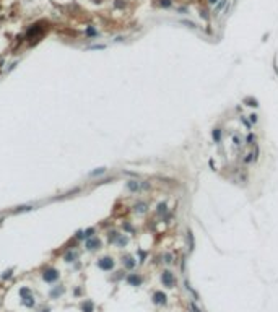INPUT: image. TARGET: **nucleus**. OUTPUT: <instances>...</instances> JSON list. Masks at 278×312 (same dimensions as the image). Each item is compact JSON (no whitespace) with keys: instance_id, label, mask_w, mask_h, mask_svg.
Returning <instances> with one entry per match:
<instances>
[{"instance_id":"11","label":"nucleus","mask_w":278,"mask_h":312,"mask_svg":"<svg viewBox=\"0 0 278 312\" xmlns=\"http://www.w3.org/2000/svg\"><path fill=\"white\" fill-rule=\"evenodd\" d=\"M147 210H148V205L145 202H138L135 205V211H137V213H147Z\"/></svg>"},{"instance_id":"2","label":"nucleus","mask_w":278,"mask_h":312,"mask_svg":"<svg viewBox=\"0 0 278 312\" xmlns=\"http://www.w3.org/2000/svg\"><path fill=\"white\" fill-rule=\"evenodd\" d=\"M42 278H44V281H47V283L57 281V278H59V271L55 270V268H47V270H44Z\"/></svg>"},{"instance_id":"3","label":"nucleus","mask_w":278,"mask_h":312,"mask_svg":"<svg viewBox=\"0 0 278 312\" xmlns=\"http://www.w3.org/2000/svg\"><path fill=\"white\" fill-rule=\"evenodd\" d=\"M98 265H99V268H101V270L109 271V270L114 268V260H112L111 257H103V258L98 260Z\"/></svg>"},{"instance_id":"6","label":"nucleus","mask_w":278,"mask_h":312,"mask_svg":"<svg viewBox=\"0 0 278 312\" xmlns=\"http://www.w3.org/2000/svg\"><path fill=\"white\" fill-rule=\"evenodd\" d=\"M86 247L90 250H98L99 247H101V241H99L98 237H93V236H91V239H88V241H86Z\"/></svg>"},{"instance_id":"26","label":"nucleus","mask_w":278,"mask_h":312,"mask_svg":"<svg viewBox=\"0 0 278 312\" xmlns=\"http://www.w3.org/2000/svg\"><path fill=\"white\" fill-rule=\"evenodd\" d=\"M252 159H254V154H252V153H249L247 156H246V159H244V161H246V163H251Z\"/></svg>"},{"instance_id":"7","label":"nucleus","mask_w":278,"mask_h":312,"mask_svg":"<svg viewBox=\"0 0 278 312\" xmlns=\"http://www.w3.org/2000/svg\"><path fill=\"white\" fill-rule=\"evenodd\" d=\"M127 189L130 190V192H138V190H142V182H138V181H128L127 182Z\"/></svg>"},{"instance_id":"10","label":"nucleus","mask_w":278,"mask_h":312,"mask_svg":"<svg viewBox=\"0 0 278 312\" xmlns=\"http://www.w3.org/2000/svg\"><path fill=\"white\" fill-rule=\"evenodd\" d=\"M23 298V304H25L26 307H33L34 306V299L31 294H26V296H21Z\"/></svg>"},{"instance_id":"1","label":"nucleus","mask_w":278,"mask_h":312,"mask_svg":"<svg viewBox=\"0 0 278 312\" xmlns=\"http://www.w3.org/2000/svg\"><path fill=\"white\" fill-rule=\"evenodd\" d=\"M161 281H163L164 286L172 288V286H174V283H176V280H174V275H172L171 271H169V270H164L163 273H161Z\"/></svg>"},{"instance_id":"25","label":"nucleus","mask_w":278,"mask_h":312,"mask_svg":"<svg viewBox=\"0 0 278 312\" xmlns=\"http://www.w3.org/2000/svg\"><path fill=\"white\" fill-rule=\"evenodd\" d=\"M164 258H166V260H164L166 263H171L172 262V255L171 254H166V255H164Z\"/></svg>"},{"instance_id":"33","label":"nucleus","mask_w":278,"mask_h":312,"mask_svg":"<svg viewBox=\"0 0 278 312\" xmlns=\"http://www.w3.org/2000/svg\"><path fill=\"white\" fill-rule=\"evenodd\" d=\"M93 2H94V3H101V0H93Z\"/></svg>"},{"instance_id":"15","label":"nucleus","mask_w":278,"mask_h":312,"mask_svg":"<svg viewBox=\"0 0 278 312\" xmlns=\"http://www.w3.org/2000/svg\"><path fill=\"white\" fill-rule=\"evenodd\" d=\"M166 211H168L166 203H159V205H158V210H156V213H158V215H164Z\"/></svg>"},{"instance_id":"9","label":"nucleus","mask_w":278,"mask_h":312,"mask_svg":"<svg viewBox=\"0 0 278 312\" xmlns=\"http://www.w3.org/2000/svg\"><path fill=\"white\" fill-rule=\"evenodd\" d=\"M124 265H125V268H134L135 267V260H134V257H132V255H125V257H124Z\"/></svg>"},{"instance_id":"14","label":"nucleus","mask_w":278,"mask_h":312,"mask_svg":"<svg viewBox=\"0 0 278 312\" xmlns=\"http://www.w3.org/2000/svg\"><path fill=\"white\" fill-rule=\"evenodd\" d=\"M76 257H78V254H76V252H73V250H68L67 254H65V260H67V262H73Z\"/></svg>"},{"instance_id":"21","label":"nucleus","mask_w":278,"mask_h":312,"mask_svg":"<svg viewBox=\"0 0 278 312\" xmlns=\"http://www.w3.org/2000/svg\"><path fill=\"white\" fill-rule=\"evenodd\" d=\"M114 7H116V8H124V7H125V2H124V0H116Z\"/></svg>"},{"instance_id":"27","label":"nucleus","mask_w":278,"mask_h":312,"mask_svg":"<svg viewBox=\"0 0 278 312\" xmlns=\"http://www.w3.org/2000/svg\"><path fill=\"white\" fill-rule=\"evenodd\" d=\"M182 23H184V25H187L189 28H197V26H195V23H194V21H182Z\"/></svg>"},{"instance_id":"20","label":"nucleus","mask_w":278,"mask_h":312,"mask_svg":"<svg viewBox=\"0 0 278 312\" xmlns=\"http://www.w3.org/2000/svg\"><path fill=\"white\" fill-rule=\"evenodd\" d=\"M62 291H63V289H62L60 286H59V288H55L54 291H51V298H57V296H59L60 293H62Z\"/></svg>"},{"instance_id":"23","label":"nucleus","mask_w":278,"mask_h":312,"mask_svg":"<svg viewBox=\"0 0 278 312\" xmlns=\"http://www.w3.org/2000/svg\"><path fill=\"white\" fill-rule=\"evenodd\" d=\"M249 117H251V122H252V124H257V121H259V119H257L259 115H257V114H251Z\"/></svg>"},{"instance_id":"16","label":"nucleus","mask_w":278,"mask_h":312,"mask_svg":"<svg viewBox=\"0 0 278 312\" xmlns=\"http://www.w3.org/2000/svg\"><path fill=\"white\" fill-rule=\"evenodd\" d=\"M104 173H106V169H104V167H98L96 171H91L90 176H91V177H94V176H101V174H104Z\"/></svg>"},{"instance_id":"5","label":"nucleus","mask_w":278,"mask_h":312,"mask_svg":"<svg viewBox=\"0 0 278 312\" xmlns=\"http://www.w3.org/2000/svg\"><path fill=\"white\" fill-rule=\"evenodd\" d=\"M142 281H143V278L140 277V275H137V273H130L127 277V283L130 286H140V285H142Z\"/></svg>"},{"instance_id":"19","label":"nucleus","mask_w":278,"mask_h":312,"mask_svg":"<svg viewBox=\"0 0 278 312\" xmlns=\"http://www.w3.org/2000/svg\"><path fill=\"white\" fill-rule=\"evenodd\" d=\"M187 239L190 242V250H192L194 249V234H192V231H187Z\"/></svg>"},{"instance_id":"28","label":"nucleus","mask_w":278,"mask_h":312,"mask_svg":"<svg viewBox=\"0 0 278 312\" xmlns=\"http://www.w3.org/2000/svg\"><path fill=\"white\" fill-rule=\"evenodd\" d=\"M233 140H234V145H236V146H239V145H241V140H239V137H236V135H234V137H233Z\"/></svg>"},{"instance_id":"4","label":"nucleus","mask_w":278,"mask_h":312,"mask_svg":"<svg viewBox=\"0 0 278 312\" xmlns=\"http://www.w3.org/2000/svg\"><path fill=\"white\" fill-rule=\"evenodd\" d=\"M153 302L159 304V306H164V304L168 302V296L164 294L163 291H156V293L153 294Z\"/></svg>"},{"instance_id":"30","label":"nucleus","mask_w":278,"mask_h":312,"mask_svg":"<svg viewBox=\"0 0 278 312\" xmlns=\"http://www.w3.org/2000/svg\"><path fill=\"white\" fill-rule=\"evenodd\" d=\"M124 228H125L127 231H130V233H134V228H132L130 225H128V223H125V225H124Z\"/></svg>"},{"instance_id":"12","label":"nucleus","mask_w":278,"mask_h":312,"mask_svg":"<svg viewBox=\"0 0 278 312\" xmlns=\"http://www.w3.org/2000/svg\"><path fill=\"white\" fill-rule=\"evenodd\" d=\"M212 137H213V140H215V143H220L221 142V130L220 129H213Z\"/></svg>"},{"instance_id":"29","label":"nucleus","mask_w":278,"mask_h":312,"mask_svg":"<svg viewBox=\"0 0 278 312\" xmlns=\"http://www.w3.org/2000/svg\"><path fill=\"white\" fill-rule=\"evenodd\" d=\"M247 142H249V143L255 142V135H252V133H251V135H249V137H247Z\"/></svg>"},{"instance_id":"18","label":"nucleus","mask_w":278,"mask_h":312,"mask_svg":"<svg viewBox=\"0 0 278 312\" xmlns=\"http://www.w3.org/2000/svg\"><path fill=\"white\" fill-rule=\"evenodd\" d=\"M159 5L163 7V8H169V7L172 5V2L171 0H159Z\"/></svg>"},{"instance_id":"8","label":"nucleus","mask_w":278,"mask_h":312,"mask_svg":"<svg viewBox=\"0 0 278 312\" xmlns=\"http://www.w3.org/2000/svg\"><path fill=\"white\" fill-rule=\"evenodd\" d=\"M127 242H128V237H127V236L117 234V237H116V246H117V247H124Z\"/></svg>"},{"instance_id":"22","label":"nucleus","mask_w":278,"mask_h":312,"mask_svg":"<svg viewBox=\"0 0 278 312\" xmlns=\"http://www.w3.org/2000/svg\"><path fill=\"white\" fill-rule=\"evenodd\" d=\"M86 34H88V36H96L98 33H96V29H94V28H93V26H88V29H86Z\"/></svg>"},{"instance_id":"32","label":"nucleus","mask_w":278,"mask_h":312,"mask_svg":"<svg viewBox=\"0 0 278 312\" xmlns=\"http://www.w3.org/2000/svg\"><path fill=\"white\" fill-rule=\"evenodd\" d=\"M11 275V270H8V271H5V275H3V278H8Z\"/></svg>"},{"instance_id":"17","label":"nucleus","mask_w":278,"mask_h":312,"mask_svg":"<svg viewBox=\"0 0 278 312\" xmlns=\"http://www.w3.org/2000/svg\"><path fill=\"white\" fill-rule=\"evenodd\" d=\"M82 307H83L85 312H93V302H90V301H86Z\"/></svg>"},{"instance_id":"13","label":"nucleus","mask_w":278,"mask_h":312,"mask_svg":"<svg viewBox=\"0 0 278 312\" xmlns=\"http://www.w3.org/2000/svg\"><path fill=\"white\" fill-rule=\"evenodd\" d=\"M244 104H247V106H251V107H257L259 106V101H257L255 98H246Z\"/></svg>"},{"instance_id":"24","label":"nucleus","mask_w":278,"mask_h":312,"mask_svg":"<svg viewBox=\"0 0 278 312\" xmlns=\"http://www.w3.org/2000/svg\"><path fill=\"white\" fill-rule=\"evenodd\" d=\"M200 17H202L203 20H208V11L207 10H200Z\"/></svg>"},{"instance_id":"34","label":"nucleus","mask_w":278,"mask_h":312,"mask_svg":"<svg viewBox=\"0 0 278 312\" xmlns=\"http://www.w3.org/2000/svg\"><path fill=\"white\" fill-rule=\"evenodd\" d=\"M42 312H49V309H44V310H42Z\"/></svg>"},{"instance_id":"31","label":"nucleus","mask_w":278,"mask_h":312,"mask_svg":"<svg viewBox=\"0 0 278 312\" xmlns=\"http://www.w3.org/2000/svg\"><path fill=\"white\" fill-rule=\"evenodd\" d=\"M218 2H220V0H208V3H210V5H216Z\"/></svg>"}]
</instances>
